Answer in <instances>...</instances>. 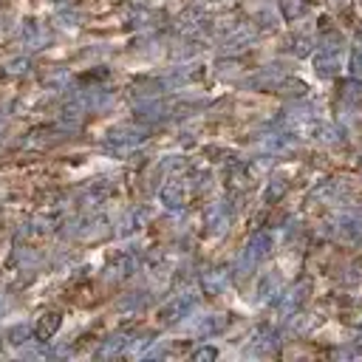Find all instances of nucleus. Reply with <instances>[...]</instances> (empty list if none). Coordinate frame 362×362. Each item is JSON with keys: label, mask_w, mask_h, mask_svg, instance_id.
Instances as JSON below:
<instances>
[{"label": "nucleus", "mask_w": 362, "mask_h": 362, "mask_svg": "<svg viewBox=\"0 0 362 362\" xmlns=\"http://www.w3.org/2000/svg\"><path fill=\"white\" fill-rule=\"evenodd\" d=\"M351 71H354L356 76H362V54H356V57L351 59Z\"/></svg>", "instance_id": "nucleus-1"}]
</instances>
